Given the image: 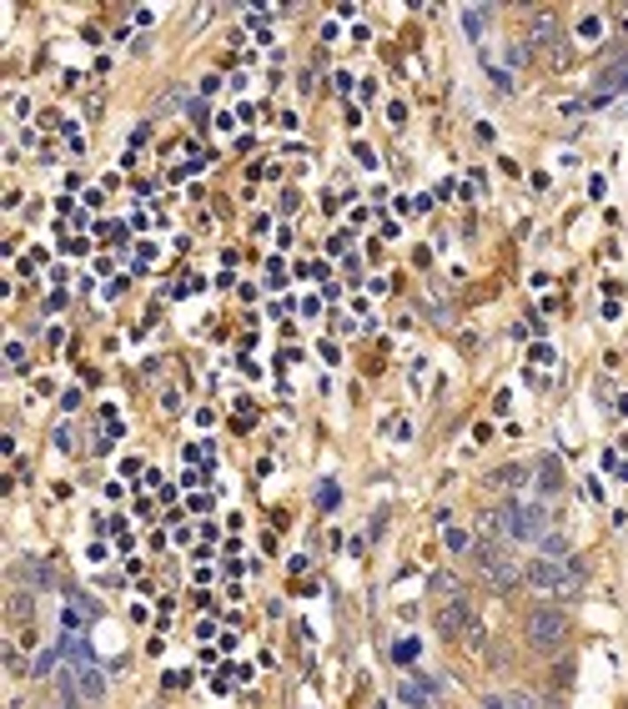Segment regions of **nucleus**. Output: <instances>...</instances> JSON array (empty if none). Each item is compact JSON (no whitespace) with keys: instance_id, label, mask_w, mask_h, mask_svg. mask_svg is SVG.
<instances>
[{"instance_id":"f257e3e1","label":"nucleus","mask_w":628,"mask_h":709,"mask_svg":"<svg viewBox=\"0 0 628 709\" xmlns=\"http://www.w3.org/2000/svg\"><path fill=\"white\" fill-rule=\"evenodd\" d=\"M487 528L502 534V538H513V543H538V538L548 534V508L528 504V498H513V504H502L498 513H487Z\"/></svg>"},{"instance_id":"f03ea898","label":"nucleus","mask_w":628,"mask_h":709,"mask_svg":"<svg viewBox=\"0 0 628 709\" xmlns=\"http://www.w3.org/2000/svg\"><path fill=\"white\" fill-rule=\"evenodd\" d=\"M523 579L533 583V589H558V594H578L583 579H588V568H583V559H533Z\"/></svg>"},{"instance_id":"7ed1b4c3","label":"nucleus","mask_w":628,"mask_h":709,"mask_svg":"<svg viewBox=\"0 0 628 709\" xmlns=\"http://www.w3.org/2000/svg\"><path fill=\"white\" fill-rule=\"evenodd\" d=\"M523 634H528V644L533 649H558L568 634V619L558 609H533V614L523 619Z\"/></svg>"},{"instance_id":"20e7f679","label":"nucleus","mask_w":628,"mask_h":709,"mask_svg":"<svg viewBox=\"0 0 628 709\" xmlns=\"http://www.w3.org/2000/svg\"><path fill=\"white\" fill-rule=\"evenodd\" d=\"M472 553H478L483 574L498 583V589H513V583L523 579L518 568H513V559H508V549H502V543H493V538H478V543H472Z\"/></svg>"},{"instance_id":"39448f33","label":"nucleus","mask_w":628,"mask_h":709,"mask_svg":"<svg viewBox=\"0 0 628 709\" xmlns=\"http://www.w3.org/2000/svg\"><path fill=\"white\" fill-rule=\"evenodd\" d=\"M472 624H478V619H472V604L463 599V594H453V599L438 609V634H442V639H453V634H468Z\"/></svg>"},{"instance_id":"423d86ee","label":"nucleus","mask_w":628,"mask_h":709,"mask_svg":"<svg viewBox=\"0 0 628 709\" xmlns=\"http://www.w3.org/2000/svg\"><path fill=\"white\" fill-rule=\"evenodd\" d=\"M397 699H402V705H438V699H442V679L408 674V679H402V690H397Z\"/></svg>"},{"instance_id":"0eeeda50","label":"nucleus","mask_w":628,"mask_h":709,"mask_svg":"<svg viewBox=\"0 0 628 709\" xmlns=\"http://www.w3.org/2000/svg\"><path fill=\"white\" fill-rule=\"evenodd\" d=\"M628 86V61L618 66V71H609V76H598V86H594V106H603L609 96H618Z\"/></svg>"},{"instance_id":"6e6552de","label":"nucleus","mask_w":628,"mask_h":709,"mask_svg":"<svg viewBox=\"0 0 628 709\" xmlns=\"http://www.w3.org/2000/svg\"><path fill=\"white\" fill-rule=\"evenodd\" d=\"M487 483H493V489H508V493H518L523 483H528V468H523V463H502V468L493 473Z\"/></svg>"},{"instance_id":"1a4fd4ad","label":"nucleus","mask_w":628,"mask_h":709,"mask_svg":"<svg viewBox=\"0 0 628 709\" xmlns=\"http://www.w3.org/2000/svg\"><path fill=\"white\" fill-rule=\"evenodd\" d=\"M538 489H543V493H558V489H563V468H558V458H538Z\"/></svg>"},{"instance_id":"9d476101","label":"nucleus","mask_w":628,"mask_h":709,"mask_svg":"<svg viewBox=\"0 0 628 709\" xmlns=\"http://www.w3.org/2000/svg\"><path fill=\"white\" fill-rule=\"evenodd\" d=\"M20 579L41 583V589H56V574H50V564H46V559H26V564H20Z\"/></svg>"},{"instance_id":"9b49d317","label":"nucleus","mask_w":628,"mask_h":709,"mask_svg":"<svg viewBox=\"0 0 628 709\" xmlns=\"http://www.w3.org/2000/svg\"><path fill=\"white\" fill-rule=\"evenodd\" d=\"M463 31H468V41H483V31H487V11H483V5H468V11H463Z\"/></svg>"},{"instance_id":"f8f14e48","label":"nucleus","mask_w":628,"mask_h":709,"mask_svg":"<svg viewBox=\"0 0 628 709\" xmlns=\"http://www.w3.org/2000/svg\"><path fill=\"white\" fill-rule=\"evenodd\" d=\"M533 41H538V46H548V41H558V20H553L548 11H538V16H533Z\"/></svg>"},{"instance_id":"ddd939ff","label":"nucleus","mask_w":628,"mask_h":709,"mask_svg":"<svg viewBox=\"0 0 628 709\" xmlns=\"http://www.w3.org/2000/svg\"><path fill=\"white\" fill-rule=\"evenodd\" d=\"M342 504V489H337V483H322V489H317V508H337Z\"/></svg>"},{"instance_id":"4468645a","label":"nucleus","mask_w":628,"mask_h":709,"mask_svg":"<svg viewBox=\"0 0 628 709\" xmlns=\"http://www.w3.org/2000/svg\"><path fill=\"white\" fill-rule=\"evenodd\" d=\"M393 659H397V664H412V659H417V639H397V644H393Z\"/></svg>"},{"instance_id":"2eb2a0df","label":"nucleus","mask_w":628,"mask_h":709,"mask_svg":"<svg viewBox=\"0 0 628 709\" xmlns=\"http://www.w3.org/2000/svg\"><path fill=\"white\" fill-rule=\"evenodd\" d=\"M65 654V649H61ZM61 654H56V649H46V654H41V659H35V679H46L50 669H56V664H61Z\"/></svg>"},{"instance_id":"dca6fc26","label":"nucleus","mask_w":628,"mask_h":709,"mask_svg":"<svg viewBox=\"0 0 628 709\" xmlns=\"http://www.w3.org/2000/svg\"><path fill=\"white\" fill-rule=\"evenodd\" d=\"M31 594H16V599H11V619H20V624H26V619H31Z\"/></svg>"},{"instance_id":"f3484780","label":"nucleus","mask_w":628,"mask_h":709,"mask_svg":"<svg viewBox=\"0 0 628 709\" xmlns=\"http://www.w3.org/2000/svg\"><path fill=\"white\" fill-rule=\"evenodd\" d=\"M538 543H543V549H548L553 559H563V553H568V538H563V534H543Z\"/></svg>"},{"instance_id":"a211bd4d","label":"nucleus","mask_w":628,"mask_h":709,"mask_svg":"<svg viewBox=\"0 0 628 709\" xmlns=\"http://www.w3.org/2000/svg\"><path fill=\"white\" fill-rule=\"evenodd\" d=\"M433 589H438V594H463V583H457L453 574H438V579H433Z\"/></svg>"},{"instance_id":"6ab92c4d","label":"nucleus","mask_w":628,"mask_h":709,"mask_svg":"<svg viewBox=\"0 0 628 709\" xmlns=\"http://www.w3.org/2000/svg\"><path fill=\"white\" fill-rule=\"evenodd\" d=\"M468 543H472V538L463 534V528H448V549H453V553H463V549H468Z\"/></svg>"},{"instance_id":"aec40b11","label":"nucleus","mask_w":628,"mask_h":709,"mask_svg":"<svg viewBox=\"0 0 628 709\" xmlns=\"http://www.w3.org/2000/svg\"><path fill=\"white\" fill-rule=\"evenodd\" d=\"M487 76H493V86H498V91H513V76H508V71H487Z\"/></svg>"},{"instance_id":"412c9836","label":"nucleus","mask_w":628,"mask_h":709,"mask_svg":"<svg viewBox=\"0 0 628 709\" xmlns=\"http://www.w3.org/2000/svg\"><path fill=\"white\" fill-rule=\"evenodd\" d=\"M5 358H11V367H26V347L11 343V352H5Z\"/></svg>"}]
</instances>
